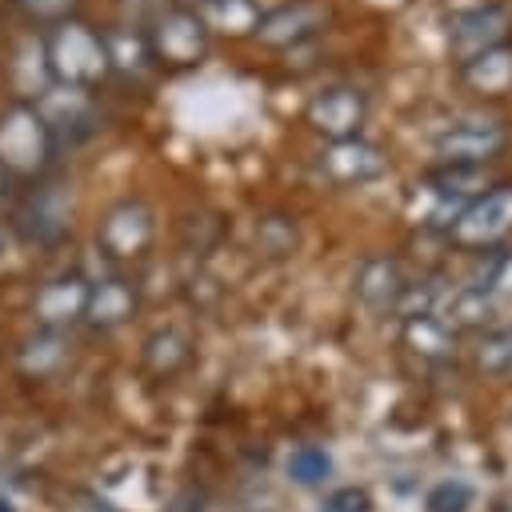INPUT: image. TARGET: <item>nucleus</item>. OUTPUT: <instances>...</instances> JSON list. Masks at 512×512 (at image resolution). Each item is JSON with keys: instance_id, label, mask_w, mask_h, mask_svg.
<instances>
[{"instance_id": "1", "label": "nucleus", "mask_w": 512, "mask_h": 512, "mask_svg": "<svg viewBox=\"0 0 512 512\" xmlns=\"http://www.w3.org/2000/svg\"><path fill=\"white\" fill-rule=\"evenodd\" d=\"M44 64L60 88L84 92L88 84H96L112 68L108 64V40L80 20H60V24H52V32L44 40Z\"/></svg>"}, {"instance_id": "8", "label": "nucleus", "mask_w": 512, "mask_h": 512, "mask_svg": "<svg viewBox=\"0 0 512 512\" xmlns=\"http://www.w3.org/2000/svg\"><path fill=\"white\" fill-rule=\"evenodd\" d=\"M136 308V292L128 280L112 276V280H100V284H88V304H84V316L100 328L108 324H120L124 316H132Z\"/></svg>"}, {"instance_id": "15", "label": "nucleus", "mask_w": 512, "mask_h": 512, "mask_svg": "<svg viewBox=\"0 0 512 512\" xmlns=\"http://www.w3.org/2000/svg\"><path fill=\"white\" fill-rule=\"evenodd\" d=\"M0 512H16V508H12V504H8V500H0Z\"/></svg>"}, {"instance_id": "12", "label": "nucleus", "mask_w": 512, "mask_h": 512, "mask_svg": "<svg viewBox=\"0 0 512 512\" xmlns=\"http://www.w3.org/2000/svg\"><path fill=\"white\" fill-rule=\"evenodd\" d=\"M32 20H44V24H60V20H68V12H72V4L76 0H16Z\"/></svg>"}, {"instance_id": "2", "label": "nucleus", "mask_w": 512, "mask_h": 512, "mask_svg": "<svg viewBox=\"0 0 512 512\" xmlns=\"http://www.w3.org/2000/svg\"><path fill=\"white\" fill-rule=\"evenodd\" d=\"M52 132L36 104H12L0 116V168L8 176H36L52 156Z\"/></svg>"}, {"instance_id": "4", "label": "nucleus", "mask_w": 512, "mask_h": 512, "mask_svg": "<svg viewBox=\"0 0 512 512\" xmlns=\"http://www.w3.org/2000/svg\"><path fill=\"white\" fill-rule=\"evenodd\" d=\"M204 36H208V28L196 12L168 8L164 16H156V24L148 32V52L168 64H192L204 52Z\"/></svg>"}, {"instance_id": "13", "label": "nucleus", "mask_w": 512, "mask_h": 512, "mask_svg": "<svg viewBox=\"0 0 512 512\" xmlns=\"http://www.w3.org/2000/svg\"><path fill=\"white\" fill-rule=\"evenodd\" d=\"M368 508H372V500L364 488H340L324 500V512H368Z\"/></svg>"}, {"instance_id": "11", "label": "nucleus", "mask_w": 512, "mask_h": 512, "mask_svg": "<svg viewBox=\"0 0 512 512\" xmlns=\"http://www.w3.org/2000/svg\"><path fill=\"white\" fill-rule=\"evenodd\" d=\"M468 500H472L468 484H460V480H444V484H436V488L428 492V512H464Z\"/></svg>"}, {"instance_id": "5", "label": "nucleus", "mask_w": 512, "mask_h": 512, "mask_svg": "<svg viewBox=\"0 0 512 512\" xmlns=\"http://www.w3.org/2000/svg\"><path fill=\"white\" fill-rule=\"evenodd\" d=\"M96 240L112 260H136L152 240V212L140 200H124L104 216Z\"/></svg>"}, {"instance_id": "14", "label": "nucleus", "mask_w": 512, "mask_h": 512, "mask_svg": "<svg viewBox=\"0 0 512 512\" xmlns=\"http://www.w3.org/2000/svg\"><path fill=\"white\" fill-rule=\"evenodd\" d=\"M8 180H12V176L0 168V204H4V196H8Z\"/></svg>"}, {"instance_id": "3", "label": "nucleus", "mask_w": 512, "mask_h": 512, "mask_svg": "<svg viewBox=\"0 0 512 512\" xmlns=\"http://www.w3.org/2000/svg\"><path fill=\"white\" fill-rule=\"evenodd\" d=\"M16 232L28 244H52L68 232V196L60 184H36L16 208Z\"/></svg>"}, {"instance_id": "7", "label": "nucleus", "mask_w": 512, "mask_h": 512, "mask_svg": "<svg viewBox=\"0 0 512 512\" xmlns=\"http://www.w3.org/2000/svg\"><path fill=\"white\" fill-rule=\"evenodd\" d=\"M84 304H88V284L76 272L72 276H56L36 292V320L48 332H60V328H68L72 320L84 316Z\"/></svg>"}, {"instance_id": "10", "label": "nucleus", "mask_w": 512, "mask_h": 512, "mask_svg": "<svg viewBox=\"0 0 512 512\" xmlns=\"http://www.w3.org/2000/svg\"><path fill=\"white\" fill-rule=\"evenodd\" d=\"M288 472H292V480H300V484H320V480L332 472V460H328L320 448H296V452L288 456Z\"/></svg>"}, {"instance_id": "6", "label": "nucleus", "mask_w": 512, "mask_h": 512, "mask_svg": "<svg viewBox=\"0 0 512 512\" xmlns=\"http://www.w3.org/2000/svg\"><path fill=\"white\" fill-rule=\"evenodd\" d=\"M512 232V188L488 192L484 200H476L452 228V236L468 248H488L496 240H504Z\"/></svg>"}, {"instance_id": "9", "label": "nucleus", "mask_w": 512, "mask_h": 512, "mask_svg": "<svg viewBox=\"0 0 512 512\" xmlns=\"http://www.w3.org/2000/svg\"><path fill=\"white\" fill-rule=\"evenodd\" d=\"M144 360H148V368L156 376H172L188 360V340L180 332H156L148 340V348H144Z\"/></svg>"}]
</instances>
